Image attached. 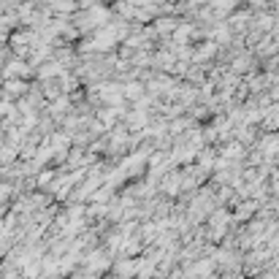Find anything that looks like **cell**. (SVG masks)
I'll use <instances>...</instances> for the list:
<instances>
[{
	"label": "cell",
	"mask_w": 279,
	"mask_h": 279,
	"mask_svg": "<svg viewBox=\"0 0 279 279\" xmlns=\"http://www.w3.org/2000/svg\"><path fill=\"white\" fill-rule=\"evenodd\" d=\"M176 25H179V19H174V17H160L155 22V36H171V33L176 30Z\"/></svg>",
	"instance_id": "obj_1"
},
{
	"label": "cell",
	"mask_w": 279,
	"mask_h": 279,
	"mask_svg": "<svg viewBox=\"0 0 279 279\" xmlns=\"http://www.w3.org/2000/svg\"><path fill=\"white\" fill-rule=\"evenodd\" d=\"M28 65L22 63V60H11L9 65H6V76H22V74H28Z\"/></svg>",
	"instance_id": "obj_2"
},
{
	"label": "cell",
	"mask_w": 279,
	"mask_h": 279,
	"mask_svg": "<svg viewBox=\"0 0 279 279\" xmlns=\"http://www.w3.org/2000/svg\"><path fill=\"white\" fill-rule=\"evenodd\" d=\"M141 92V84H128V98H136Z\"/></svg>",
	"instance_id": "obj_3"
}]
</instances>
